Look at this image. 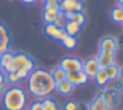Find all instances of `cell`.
<instances>
[{
  "instance_id": "1",
  "label": "cell",
  "mask_w": 123,
  "mask_h": 110,
  "mask_svg": "<svg viewBox=\"0 0 123 110\" xmlns=\"http://www.w3.org/2000/svg\"><path fill=\"white\" fill-rule=\"evenodd\" d=\"M27 89L35 98H48L56 91V82L50 72L35 68L27 77Z\"/></svg>"
},
{
  "instance_id": "2",
  "label": "cell",
  "mask_w": 123,
  "mask_h": 110,
  "mask_svg": "<svg viewBox=\"0 0 123 110\" xmlns=\"http://www.w3.org/2000/svg\"><path fill=\"white\" fill-rule=\"evenodd\" d=\"M1 104L4 110H25L28 106L27 93L19 85L7 88L1 94Z\"/></svg>"
},
{
  "instance_id": "3",
  "label": "cell",
  "mask_w": 123,
  "mask_h": 110,
  "mask_svg": "<svg viewBox=\"0 0 123 110\" xmlns=\"http://www.w3.org/2000/svg\"><path fill=\"white\" fill-rule=\"evenodd\" d=\"M35 69V61L33 58L25 52H15L13 60L9 66L8 72H17V70H25V72H32ZM7 73V72H6Z\"/></svg>"
},
{
  "instance_id": "4",
  "label": "cell",
  "mask_w": 123,
  "mask_h": 110,
  "mask_svg": "<svg viewBox=\"0 0 123 110\" xmlns=\"http://www.w3.org/2000/svg\"><path fill=\"white\" fill-rule=\"evenodd\" d=\"M101 98L110 110L117 109L120 105V101H122V91L115 89L114 86H109V88L102 89Z\"/></svg>"
},
{
  "instance_id": "5",
  "label": "cell",
  "mask_w": 123,
  "mask_h": 110,
  "mask_svg": "<svg viewBox=\"0 0 123 110\" xmlns=\"http://www.w3.org/2000/svg\"><path fill=\"white\" fill-rule=\"evenodd\" d=\"M58 66H61L66 73L77 72V70H82V61L75 57H64L60 61Z\"/></svg>"
},
{
  "instance_id": "6",
  "label": "cell",
  "mask_w": 123,
  "mask_h": 110,
  "mask_svg": "<svg viewBox=\"0 0 123 110\" xmlns=\"http://www.w3.org/2000/svg\"><path fill=\"white\" fill-rule=\"evenodd\" d=\"M60 11L62 13L68 12H83V3L82 0H60Z\"/></svg>"
},
{
  "instance_id": "7",
  "label": "cell",
  "mask_w": 123,
  "mask_h": 110,
  "mask_svg": "<svg viewBox=\"0 0 123 110\" xmlns=\"http://www.w3.org/2000/svg\"><path fill=\"white\" fill-rule=\"evenodd\" d=\"M117 51H118L117 39L112 37V36H105V37L99 41V52L115 54Z\"/></svg>"
},
{
  "instance_id": "8",
  "label": "cell",
  "mask_w": 123,
  "mask_h": 110,
  "mask_svg": "<svg viewBox=\"0 0 123 110\" xmlns=\"http://www.w3.org/2000/svg\"><path fill=\"white\" fill-rule=\"evenodd\" d=\"M66 80L72 84L73 86H82L86 85L87 81L90 78L83 73V70H77V72H72V73H66Z\"/></svg>"
},
{
  "instance_id": "9",
  "label": "cell",
  "mask_w": 123,
  "mask_h": 110,
  "mask_svg": "<svg viewBox=\"0 0 123 110\" xmlns=\"http://www.w3.org/2000/svg\"><path fill=\"white\" fill-rule=\"evenodd\" d=\"M99 69L101 68H99V64L95 57H90V58L82 61V70L89 78H94V76L97 74Z\"/></svg>"
},
{
  "instance_id": "10",
  "label": "cell",
  "mask_w": 123,
  "mask_h": 110,
  "mask_svg": "<svg viewBox=\"0 0 123 110\" xmlns=\"http://www.w3.org/2000/svg\"><path fill=\"white\" fill-rule=\"evenodd\" d=\"M11 46V32L4 24L0 23V54L9 51Z\"/></svg>"
},
{
  "instance_id": "11",
  "label": "cell",
  "mask_w": 123,
  "mask_h": 110,
  "mask_svg": "<svg viewBox=\"0 0 123 110\" xmlns=\"http://www.w3.org/2000/svg\"><path fill=\"white\" fill-rule=\"evenodd\" d=\"M61 11L60 8H50V7H44L43 9V20L45 24H54L57 17L60 16Z\"/></svg>"
},
{
  "instance_id": "12",
  "label": "cell",
  "mask_w": 123,
  "mask_h": 110,
  "mask_svg": "<svg viewBox=\"0 0 123 110\" xmlns=\"http://www.w3.org/2000/svg\"><path fill=\"white\" fill-rule=\"evenodd\" d=\"M95 58L99 64V68H107L110 65L115 64V54L111 53H105V52L98 51V54H97Z\"/></svg>"
},
{
  "instance_id": "13",
  "label": "cell",
  "mask_w": 123,
  "mask_h": 110,
  "mask_svg": "<svg viewBox=\"0 0 123 110\" xmlns=\"http://www.w3.org/2000/svg\"><path fill=\"white\" fill-rule=\"evenodd\" d=\"M12 60H13V52L11 51H7L0 54V69H1V72H8L9 66L12 64Z\"/></svg>"
},
{
  "instance_id": "14",
  "label": "cell",
  "mask_w": 123,
  "mask_h": 110,
  "mask_svg": "<svg viewBox=\"0 0 123 110\" xmlns=\"http://www.w3.org/2000/svg\"><path fill=\"white\" fill-rule=\"evenodd\" d=\"M56 90H57V93L61 94V96H69V94L73 93L74 86H73L68 80H64V81H61V82L56 84Z\"/></svg>"
},
{
  "instance_id": "15",
  "label": "cell",
  "mask_w": 123,
  "mask_h": 110,
  "mask_svg": "<svg viewBox=\"0 0 123 110\" xmlns=\"http://www.w3.org/2000/svg\"><path fill=\"white\" fill-rule=\"evenodd\" d=\"M64 15H65V17H66V20L77 23L81 27H82L86 21V17H85V15H83V12H68V13H64Z\"/></svg>"
},
{
  "instance_id": "16",
  "label": "cell",
  "mask_w": 123,
  "mask_h": 110,
  "mask_svg": "<svg viewBox=\"0 0 123 110\" xmlns=\"http://www.w3.org/2000/svg\"><path fill=\"white\" fill-rule=\"evenodd\" d=\"M94 81H95V84L98 86H106L107 84L110 82L109 76H107L106 69H105V68H101V69L97 72V74L94 76Z\"/></svg>"
},
{
  "instance_id": "17",
  "label": "cell",
  "mask_w": 123,
  "mask_h": 110,
  "mask_svg": "<svg viewBox=\"0 0 123 110\" xmlns=\"http://www.w3.org/2000/svg\"><path fill=\"white\" fill-rule=\"evenodd\" d=\"M110 19L117 24H123V9L120 8V6H115L110 11Z\"/></svg>"
},
{
  "instance_id": "18",
  "label": "cell",
  "mask_w": 123,
  "mask_h": 110,
  "mask_svg": "<svg viewBox=\"0 0 123 110\" xmlns=\"http://www.w3.org/2000/svg\"><path fill=\"white\" fill-rule=\"evenodd\" d=\"M60 29H61V28H58L56 24H45V27H44L45 35L48 36L49 39H53V40H57V36H58V33H60Z\"/></svg>"
},
{
  "instance_id": "19",
  "label": "cell",
  "mask_w": 123,
  "mask_h": 110,
  "mask_svg": "<svg viewBox=\"0 0 123 110\" xmlns=\"http://www.w3.org/2000/svg\"><path fill=\"white\" fill-rule=\"evenodd\" d=\"M64 29L66 31V33L69 36H77L78 33H80V31H81V25H78L77 23H74V21H70V20H68V23L65 24V27H64Z\"/></svg>"
},
{
  "instance_id": "20",
  "label": "cell",
  "mask_w": 123,
  "mask_h": 110,
  "mask_svg": "<svg viewBox=\"0 0 123 110\" xmlns=\"http://www.w3.org/2000/svg\"><path fill=\"white\" fill-rule=\"evenodd\" d=\"M50 74H52V77H53V80H54V82H56V84H58V82H61V81L66 80V72H65L61 66L53 68V70L50 72Z\"/></svg>"
},
{
  "instance_id": "21",
  "label": "cell",
  "mask_w": 123,
  "mask_h": 110,
  "mask_svg": "<svg viewBox=\"0 0 123 110\" xmlns=\"http://www.w3.org/2000/svg\"><path fill=\"white\" fill-rule=\"evenodd\" d=\"M89 109L90 110H110L109 107L106 106L103 101H102L101 97H94V99L89 104Z\"/></svg>"
},
{
  "instance_id": "22",
  "label": "cell",
  "mask_w": 123,
  "mask_h": 110,
  "mask_svg": "<svg viewBox=\"0 0 123 110\" xmlns=\"http://www.w3.org/2000/svg\"><path fill=\"white\" fill-rule=\"evenodd\" d=\"M41 104H43V110H61L60 105L54 99L49 98V97L48 98H44L41 101Z\"/></svg>"
},
{
  "instance_id": "23",
  "label": "cell",
  "mask_w": 123,
  "mask_h": 110,
  "mask_svg": "<svg viewBox=\"0 0 123 110\" xmlns=\"http://www.w3.org/2000/svg\"><path fill=\"white\" fill-rule=\"evenodd\" d=\"M105 69H106V73H107V76H109L110 81H115L119 77V66H118L117 64H112V65H110V66L105 68Z\"/></svg>"
},
{
  "instance_id": "24",
  "label": "cell",
  "mask_w": 123,
  "mask_h": 110,
  "mask_svg": "<svg viewBox=\"0 0 123 110\" xmlns=\"http://www.w3.org/2000/svg\"><path fill=\"white\" fill-rule=\"evenodd\" d=\"M61 43L66 49H74L75 46H77V39H75L74 36H68V37L65 39V40H62Z\"/></svg>"
},
{
  "instance_id": "25",
  "label": "cell",
  "mask_w": 123,
  "mask_h": 110,
  "mask_svg": "<svg viewBox=\"0 0 123 110\" xmlns=\"http://www.w3.org/2000/svg\"><path fill=\"white\" fill-rule=\"evenodd\" d=\"M7 84H8V81H7V76H6L4 72H1L0 73V94H3L4 91H6Z\"/></svg>"
},
{
  "instance_id": "26",
  "label": "cell",
  "mask_w": 123,
  "mask_h": 110,
  "mask_svg": "<svg viewBox=\"0 0 123 110\" xmlns=\"http://www.w3.org/2000/svg\"><path fill=\"white\" fill-rule=\"evenodd\" d=\"M66 23H68L66 17H65V15H64V13H62V12H61V13H60V16L57 17V20H56V23H54V24H56V25H57V27H58V28H64Z\"/></svg>"
},
{
  "instance_id": "27",
  "label": "cell",
  "mask_w": 123,
  "mask_h": 110,
  "mask_svg": "<svg viewBox=\"0 0 123 110\" xmlns=\"http://www.w3.org/2000/svg\"><path fill=\"white\" fill-rule=\"evenodd\" d=\"M77 102L75 101H66L64 105V110H77Z\"/></svg>"
},
{
  "instance_id": "28",
  "label": "cell",
  "mask_w": 123,
  "mask_h": 110,
  "mask_svg": "<svg viewBox=\"0 0 123 110\" xmlns=\"http://www.w3.org/2000/svg\"><path fill=\"white\" fill-rule=\"evenodd\" d=\"M44 7H50V8H60V0H45Z\"/></svg>"
},
{
  "instance_id": "29",
  "label": "cell",
  "mask_w": 123,
  "mask_h": 110,
  "mask_svg": "<svg viewBox=\"0 0 123 110\" xmlns=\"http://www.w3.org/2000/svg\"><path fill=\"white\" fill-rule=\"evenodd\" d=\"M28 110H43V104H41V101H33L32 104L29 105V109Z\"/></svg>"
},
{
  "instance_id": "30",
  "label": "cell",
  "mask_w": 123,
  "mask_h": 110,
  "mask_svg": "<svg viewBox=\"0 0 123 110\" xmlns=\"http://www.w3.org/2000/svg\"><path fill=\"white\" fill-rule=\"evenodd\" d=\"M68 33H66V31L64 29V28H61V29H60V33H58V36H57V40L58 41H62V40H65V39L68 37Z\"/></svg>"
},
{
  "instance_id": "31",
  "label": "cell",
  "mask_w": 123,
  "mask_h": 110,
  "mask_svg": "<svg viewBox=\"0 0 123 110\" xmlns=\"http://www.w3.org/2000/svg\"><path fill=\"white\" fill-rule=\"evenodd\" d=\"M117 39V45H118V49H123V35H120L119 37H115Z\"/></svg>"
},
{
  "instance_id": "32",
  "label": "cell",
  "mask_w": 123,
  "mask_h": 110,
  "mask_svg": "<svg viewBox=\"0 0 123 110\" xmlns=\"http://www.w3.org/2000/svg\"><path fill=\"white\" fill-rule=\"evenodd\" d=\"M77 110H90L89 109V104H78L77 105Z\"/></svg>"
},
{
  "instance_id": "33",
  "label": "cell",
  "mask_w": 123,
  "mask_h": 110,
  "mask_svg": "<svg viewBox=\"0 0 123 110\" xmlns=\"http://www.w3.org/2000/svg\"><path fill=\"white\" fill-rule=\"evenodd\" d=\"M21 3H24V4H28V6H31V4H35L37 0H20Z\"/></svg>"
},
{
  "instance_id": "34",
  "label": "cell",
  "mask_w": 123,
  "mask_h": 110,
  "mask_svg": "<svg viewBox=\"0 0 123 110\" xmlns=\"http://www.w3.org/2000/svg\"><path fill=\"white\" fill-rule=\"evenodd\" d=\"M118 78L123 82V66H119V77Z\"/></svg>"
},
{
  "instance_id": "35",
  "label": "cell",
  "mask_w": 123,
  "mask_h": 110,
  "mask_svg": "<svg viewBox=\"0 0 123 110\" xmlns=\"http://www.w3.org/2000/svg\"><path fill=\"white\" fill-rule=\"evenodd\" d=\"M117 3L120 6V4H123V0H117Z\"/></svg>"
},
{
  "instance_id": "36",
  "label": "cell",
  "mask_w": 123,
  "mask_h": 110,
  "mask_svg": "<svg viewBox=\"0 0 123 110\" xmlns=\"http://www.w3.org/2000/svg\"><path fill=\"white\" fill-rule=\"evenodd\" d=\"M120 8H122V9H123V4H120Z\"/></svg>"
},
{
  "instance_id": "37",
  "label": "cell",
  "mask_w": 123,
  "mask_h": 110,
  "mask_svg": "<svg viewBox=\"0 0 123 110\" xmlns=\"http://www.w3.org/2000/svg\"><path fill=\"white\" fill-rule=\"evenodd\" d=\"M0 102H1V94H0Z\"/></svg>"
},
{
  "instance_id": "38",
  "label": "cell",
  "mask_w": 123,
  "mask_h": 110,
  "mask_svg": "<svg viewBox=\"0 0 123 110\" xmlns=\"http://www.w3.org/2000/svg\"><path fill=\"white\" fill-rule=\"evenodd\" d=\"M120 91H122V93H123V88H122V90H120Z\"/></svg>"
},
{
  "instance_id": "39",
  "label": "cell",
  "mask_w": 123,
  "mask_h": 110,
  "mask_svg": "<svg viewBox=\"0 0 123 110\" xmlns=\"http://www.w3.org/2000/svg\"><path fill=\"white\" fill-rule=\"evenodd\" d=\"M77 1H81V0H77Z\"/></svg>"
},
{
  "instance_id": "40",
  "label": "cell",
  "mask_w": 123,
  "mask_h": 110,
  "mask_svg": "<svg viewBox=\"0 0 123 110\" xmlns=\"http://www.w3.org/2000/svg\"><path fill=\"white\" fill-rule=\"evenodd\" d=\"M0 73H1V69H0Z\"/></svg>"
}]
</instances>
